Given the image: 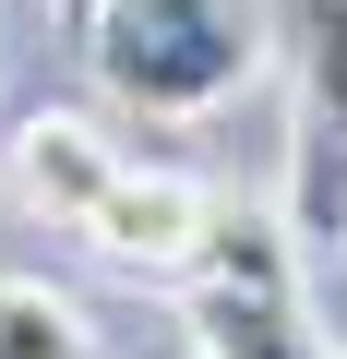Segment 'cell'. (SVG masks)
<instances>
[{
	"instance_id": "cell-1",
	"label": "cell",
	"mask_w": 347,
	"mask_h": 359,
	"mask_svg": "<svg viewBox=\"0 0 347 359\" xmlns=\"http://www.w3.org/2000/svg\"><path fill=\"white\" fill-rule=\"evenodd\" d=\"M72 48L132 120H216L264 84V0H108Z\"/></svg>"
},
{
	"instance_id": "cell-2",
	"label": "cell",
	"mask_w": 347,
	"mask_h": 359,
	"mask_svg": "<svg viewBox=\"0 0 347 359\" xmlns=\"http://www.w3.org/2000/svg\"><path fill=\"white\" fill-rule=\"evenodd\" d=\"M180 311H192V359H347L299 287L287 216H264V204H216V228L180 276Z\"/></svg>"
},
{
	"instance_id": "cell-3",
	"label": "cell",
	"mask_w": 347,
	"mask_h": 359,
	"mask_svg": "<svg viewBox=\"0 0 347 359\" xmlns=\"http://www.w3.org/2000/svg\"><path fill=\"white\" fill-rule=\"evenodd\" d=\"M204 228H216V192H204L192 168H120L108 204H96L72 240H84L96 264H120V276H192Z\"/></svg>"
},
{
	"instance_id": "cell-4",
	"label": "cell",
	"mask_w": 347,
	"mask_h": 359,
	"mask_svg": "<svg viewBox=\"0 0 347 359\" xmlns=\"http://www.w3.org/2000/svg\"><path fill=\"white\" fill-rule=\"evenodd\" d=\"M0 168H13V204H25V216H48V228H84L132 156L108 144V120H84V108H36V120H13Z\"/></svg>"
},
{
	"instance_id": "cell-5",
	"label": "cell",
	"mask_w": 347,
	"mask_h": 359,
	"mask_svg": "<svg viewBox=\"0 0 347 359\" xmlns=\"http://www.w3.org/2000/svg\"><path fill=\"white\" fill-rule=\"evenodd\" d=\"M0 359H96V311L48 276H0Z\"/></svg>"
},
{
	"instance_id": "cell-6",
	"label": "cell",
	"mask_w": 347,
	"mask_h": 359,
	"mask_svg": "<svg viewBox=\"0 0 347 359\" xmlns=\"http://www.w3.org/2000/svg\"><path fill=\"white\" fill-rule=\"evenodd\" d=\"M96 13H108V0H60V36H84V25H96Z\"/></svg>"
}]
</instances>
